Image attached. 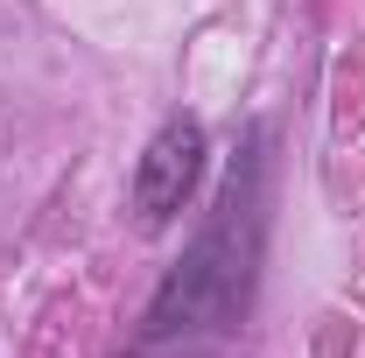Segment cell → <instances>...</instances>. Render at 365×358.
<instances>
[{
    "label": "cell",
    "instance_id": "cell-2",
    "mask_svg": "<svg viewBox=\"0 0 365 358\" xmlns=\"http://www.w3.org/2000/svg\"><path fill=\"white\" fill-rule=\"evenodd\" d=\"M197 176H204V127L197 120H169L162 134L148 140V155L134 169V211L148 225H169L190 204Z\"/></svg>",
    "mask_w": 365,
    "mask_h": 358
},
{
    "label": "cell",
    "instance_id": "cell-1",
    "mask_svg": "<svg viewBox=\"0 0 365 358\" xmlns=\"http://www.w3.org/2000/svg\"><path fill=\"white\" fill-rule=\"evenodd\" d=\"M260 148H267V134L246 140V155L232 162L211 225L197 232V246H190L176 267H169V281L155 288V302H148V337H155V344L225 330L232 316L246 310L253 267H260V232H267V211H260L267 162H260Z\"/></svg>",
    "mask_w": 365,
    "mask_h": 358
}]
</instances>
